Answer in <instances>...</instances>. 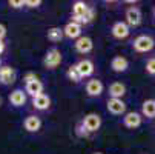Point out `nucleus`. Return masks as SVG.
I'll return each mask as SVG.
<instances>
[{
	"mask_svg": "<svg viewBox=\"0 0 155 154\" xmlns=\"http://www.w3.org/2000/svg\"><path fill=\"white\" fill-rule=\"evenodd\" d=\"M15 82V71L11 67H0V83L11 85Z\"/></svg>",
	"mask_w": 155,
	"mask_h": 154,
	"instance_id": "obj_7",
	"label": "nucleus"
},
{
	"mask_svg": "<svg viewBox=\"0 0 155 154\" xmlns=\"http://www.w3.org/2000/svg\"><path fill=\"white\" fill-rule=\"evenodd\" d=\"M9 102L14 106H21V105H25V102H26V94L21 90H14L9 94Z\"/></svg>",
	"mask_w": 155,
	"mask_h": 154,
	"instance_id": "obj_18",
	"label": "nucleus"
},
{
	"mask_svg": "<svg viewBox=\"0 0 155 154\" xmlns=\"http://www.w3.org/2000/svg\"><path fill=\"white\" fill-rule=\"evenodd\" d=\"M141 113L146 116V117H155V100L153 99H149V100H144L143 105H141Z\"/></svg>",
	"mask_w": 155,
	"mask_h": 154,
	"instance_id": "obj_20",
	"label": "nucleus"
},
{
	"mask_svg": "<svg viewBox=\"0 0 155 154\" xmlns=\"http://www.w3.org/2000/svg\"><path fill=\"white\" fill-rule=\"evenodd\" d=\"M6 36V28H5V25H2L0 23V42L3 40V37Z\"/></svg>",
	"mask_w": 155,
	"mask_h": 154,
	"instance_id": "obj_26",
	"label": "nucleus"
},
{
	"mask_svg": "<svg viewBox=\"0 0 155 154\" xmlns=\"http://www.w3.org/2000/svg\"><path fill=\"white\" fill-rule=\"evenodd\" d=\"M94 48V43L89 37H78L77 39V43H75V50L81 54H87L91 53Z\"/></svg>",
	"mask_w": 155,
	"mask_h": 154,
	"instance_id": "obj_9",
	"label": "nucleus"
},
{
	"mask_svg": "<svg viewBox=\"0 0 155 154\" xmlns=\"http://www.w3.org/2000/svg\"><path fill=\"white\" fill-rule=\"evenodd\" d=\"M81 34V26L75 22H69L68 25L63 28V36L69 37V39H78Z\"/></svg>",
	"mask_w": 155,
	"mask_h": 154,
	"instance_id": "obj_12",
	"label": "nucleus"
},
{
	"mask_svg": "<svg viewBox=\"0 0 155 154\" xmlns=\"http://www.w3.org/2000/svg\"><path fill=\"white\" fill-rule=\"evenodd\" d=\"M155 45V42L150 36H138L134 40V50L138 53H149Z\"/></svg>",
	"mask_w": 155,
	"mask_h": 154,
	"instance_id": "obj_3",
	"label": "nucleus"
},
{
	"mask_svg": "<svg viewBox=\"0 0 155 154\" xmlns=\"http://www.w3.org/2000/svg\"><path fill=\"white\" fill-rule=\"evenodd\" d=\"M94 154H101V152H94Z\"/></svg>",
	"mask_w": 155,
	"mask_h": 154,
	"instance_id": "obj_30",
	"label": "nucleus"
},
{
	"mask_svg": "<svg viewBox=\"0 0 155 154\" xmlns=\"http://www.w3.org/2000/svg\"><path fill=\"white\" fill-rule=\"evenodd\" d=\"M32 105H34V108H37V109H40V111H43V109H48V108H49L51 100H49V97H48L46 94H40V96L34 97Z\"/></svg>",
	"mask_w": 155,
	"mask_h": 154,
	"instance_id": "obj_19",
	"label": "nucleus"
},
{
	"mask_svg": "<svg viewBox=\"0 0 155 154\" xmlns=\"http://www.w3.org/2000/svg\"><path fill=\"white\" fill-rule=\"evenodd\" d=\"M107 111L115 116L123 114L126 111V103L121 99H109L107 100Z\"/></svg>",
	"mask_w": 155,
	"mask_h": 154,
	"instance_id": "obj_6",
	"label": "nucleus"
},
{
	"mask_svg": "<svg viewBox=\"0 0 155 154\" xmlns=\"http://www.w3.org/2000/svg\"><path fill=\"white\" fill-rule=\"evenodd\" d=\"M46 36H48V40H51V42H60L63 39V29L58 28V26L49 28Z\"/></svg>",
	"mask_w": 155,
	"mask_h": 154,
	"instance_id": "obj_21",
	"label": "nucleus"
},
{
	"mask_svg": "<svg viewBox=\"0 0 155 154\" xmlns=\"http://www.w3.org/2000/svg\"><path fill=\"white\" fill-rule=\"evenodd\" d=\"M86 93L91 97H97L103 93V83L98 79H92L86 83Z\"/></svg>",
	"mask_w": 155,
	"mask_h": 154,
	"instance_id": "obj_8",
	"label": "nucleus"
},
{
	"mask_svg": "<svg viewBox=\"0 0 155 154\" xmlns=\"http://www.w3.org/2000/svg\"><path fill=\"white\" fill-rule=\"evenodd\" d=\"M23 126H25L26 131H29V133H35V131H38L40 126H41V120L37 116H28L23 122Z\"/></svg>",
	"mask_w": 155,
	"mask_h": 154,
	"instance_id": "obj_14",
	"label": "nucleus"
},
{
	"mask_svg": "<svg viewBox=\"0 0 155 154\" xmlns=\"http://www.w3.org/2000/svg\"><path fill=\"white\" fill-rule=\"evenodd\" d=\"M68 77H69V80H72V82H80V74H78V71H77V68H75V65L74 67H69L68 68Z\"/></svg>",
	"mask_w": 155,
	"mask_h": 154,
	"instance_id": "obj_22",
	"label": "nucleus"
},
{
	"mask_svg": "<svg viewBox=\"0 0 155 154\" xmlns=\"http://www.w3.org/2000/svg\"><path fill=\"white\" fill-rule=\"evenodd\" d=\"M94 15H95L94 9H91L84 2H80L78 0V2H75L72 5V17H74L72 22H75L78 25L80 23H89L94 19Z\"/></svg>",
	"mask_w": 155,
	"mask_h": 154,
	"instance_id": "obj_1",
	"label": "nucleus"
},
{
	"mask_svg": "<svg viewBox=\"0 0 155 154\" xmlns=\"http://www.w3.org/2000/svg\"><path fill=\"white\" fill-rule=\"evenodd\" d=\"M146 71H147L149 74L155 76V57L147 60V63H146Z\"/></svg>",
	"mask_w": 155,
	"mask_h": 154,
	"instance_id": "obj_23",
	"label": "nucleus"
},
{
	"mask_svg": "<svg viewBox=\"0 0 155 154\" xmlns=\"http://www.w3.org/2000/svg\"><path fill=\"white\" fill-rule=\"evenodd\" d=\"M127 60L121 56H117L112 59V62H110V68H112L115 73H124L127 70Z\"/></svg>",
	"mask_w": 155,
	"mask_h": 154,
	"instance_id": "obj_17",
	"label": "nucleus"
},
{
	"mask_svg": "<svg viewBox=\"0 0 155 154\" xmlns=\"http://www.w3.org/2000/svg\"><path fill=\"white\" fill-rule=\"evenodd\" d=\"M126 94V86L121 82H114L109 86V96L110 99H121Z\"/></svg>",
	"mask_w": 155,
	"mask_h": 154,
	"instance_id": "obj_13",
	"label": "nucleus"
},
{
	"mask_svg": "<svg viewBox=\"0 0 155 154\" xmlns=\"http://www.w3.org/2000/svg\"><path fill=\"white\" fill-rule=\"evenodd\" d=\"M43 63H45V67L49 68V70H54L57 68L58 65L61 63V53L57 50V48H52L46 53L45 59H43Z\"/></svg>",
	"mask_w": 155,
	"mask_h": 154,
	"instance_id": "obj_4",
	"label": "nucleus"
},
{
	"mask_svg": "<svg viewBox=\"0 0 155 154\" xmlns=\"http://www.w3.org/2000/svg\"><path fill=\"white\" fill-rule=\"evenodd\" d=\"M26 93L32 97H37L40 94H43V83L37 79V80H32L29 83H26Z\"/></svg>",
	"mask_w": 155,
	"mask_h": 154,
	"instance_id": "obj_15",
	"label": "nucleus"
},
{
	"mask_svg": "<svg viewBox=\"0 0 155 154\" xmlns=\"http://www.w3.org/2000/svg\"><path fill=\"white\" fill-rule=\"evenodd\" d=\"M75 68L80 74V77H87V76H91L94 73V63L91 60H80L77 65H75Z\"/></svg>",
	"mask_w": 155,
	"mask_h": 154,
	"instance_id": "obj_10",
	"label": "nucleus"
},
{
	"mask_svg": "<svg viewBox=\"0 0 155 154\" xmlns=\"http://www.w3.org/2000/svg\"><path fill=\"white\" fill-rule=\"evenodd\" d=\"M9 5H11L12 8H20V6L25 5V2H23V0H20V2H9Z\"/></svg>",
	"mask_w": 155,
	"mask_h": 154,
	"instance_id": "obj_27",
	"label": "nucleus"
},
{
	"mask_svg": "<svg viewBox=\"0 0 155 154\" xmlns=\"http://www.w3.org/2000/svg\"><path fill=\"white\" fill-rule=\"evenodd\" d=\"M141 23V11L137 6H130L126 11V25L127 26H138Z\"/></svg>",
	"mask_w": 155,
	"mask_h": 154,
	"instance_id": "obj_5",
	"label": "nucleus"
},
{
	"mask_svg": "<svg viewBox=\"0 0 155 154\" xmlns=\"http://www.w3.org/2000/svg\"><path fill=\"white\" fill-rule=\"evenodd\" d=\"M32 80H37V76H35L34 73H28V74L25 76V82L29 83V82H32Z\"/></svg>",
	"mask_w": 155,
	"mask_h": 154,
	"instance_id": "obj_25",
	"label": "nucleus"
},
{
	"mask_svg": "<svg viewBox=\"0 0 155 154\" xmlns=\"http://www.w3.org/2000/svg\"><path fill=\"white\" fill-rule=\"evenodd\" d=\"M3 50H5V43H3V42H0V54L3 53Z\"/></svg>",
	"mask_w": 155,
	"mask_h": 154,
	"instance_id": "obj_28",
	"label": "nucleus"
},
{
	"mask_svg": "<svg viewBox=\"0 0 155 154\" xmlns=\"http://www.w3.org/2000/svg\"><path fill=\"white\" fill-rule=\"evenodd\" d=\"M3 105V99H2V96H0V106Z\"/></svg>",
	"mask_w": 155,
	"mask_h": 154,
	"instance_id": "obj_29",
	"label": "nucleus"
},
{
	"mask_svg": "<svg viewBox=\"0 0 155 154\" xmlns=\"http://www.w3.org/2000/svg\"><path fill=\"white\" fill-rule=\"evenodd\" d=\"M25 5H28L29 8H37V6L41 5V2H40V0H35V2H34V0H28V2H25Z\"/></svg>",
	"mask_w": 155,
	"mask_h": 154,
	"instance_id": "obj_24",
	"label": "nucleus"
},
{
	"mask_svg": "<svg viewBox=\"0 0 155 154\" xmlns=\"http://www.w3.org/2000/svg\"><path fill=\"white\" fill-rule=\"evenodd\" d=\"M81 126L86 129V133H95V131H98L100 126H101V117L95 113H91L83 119Z\"/></svg>",
	"mask_w": 155,
	"mask_h": 154,
	"instance_id": "obj_2",
	"label": "nucleus"
},
{
	"mask_svg": "<svg viewBox=\"0 0 155 154\" xmlns=\"http://www.w3.org/2000/svg\"><path fill=\"white\" fill-rule=\"evenodd\" d=\"M123 122L127 128H138L141 125V116L138 113H127L124 116Z\"/></svg>",
	"mask_w": 155,
	"mask_h": 154,
	"instance_id": "obj_16",
	"label": "nucleus"
},
{
	"mask_svg": "<svg viewBox=\"0 0 155 154\" xmlns=\"http://www.w3.org/2000/svg\"><path fill=\"white\" fill-rule=\"evenodd\" d=\"M153 15H155V8H153Z\"/></svg>",
	"mask_w": 155,
	"mask_h": 154,
	"instance_id": "obj_31",
	"label": "nucleus"
},
{
	"mask_svg": "<svg viewBox=\"0 0 155 154\" xmlns=\"http://www.w3.org/2000/svg\"><path fill=\"white\" fill-rule=\"evenodd\" d=\"M129 26L126 25V22H117V23H114L112 26V36L115 39H126L129 36Z\"/></svg>",
	"mask_w": 155,
	"mask_h": 154,
	"instance_id": "obj_11",
	"label": "nucleus"
}]
</instances>
